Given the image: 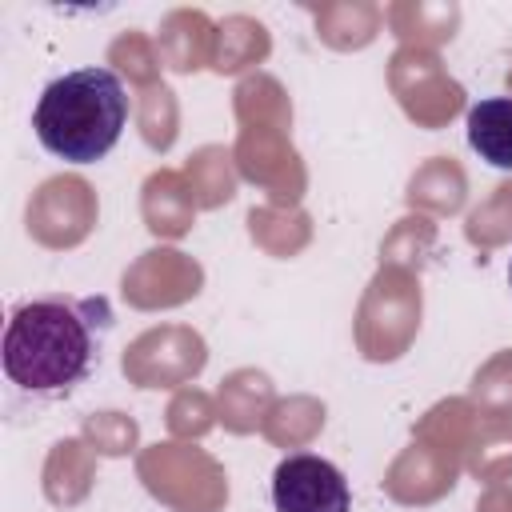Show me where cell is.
Returning a JSON list of instances; mask_svg holds the SVG:
<instances>
[{"label":"cell","instance_id":"6da1fadb","mask_svg":"<svg viewBox=\"0 0 512 512\" xmlns=\"http://www.w3.org/2000/svg\"><path fill=\"white\" fill-rule=\"evenodd\" d=\"M108 324L104 300L36 296L20 304L4 324V376L24 392H68L92 372Z\"/></svg>","mask_w":512,"mask_h":512},{"label":"cell","instance_id":"7a4b0ae2","mask_svg":"<svg viewBox=\"0 0 512 512\" xmlns=\"http://www.w3.org/2000/svg\"><path fill=\"white\" fill-rule=\"evenodd\" d=\"M128 124V92L112 68H76L56 76L36 108L32 132L36 140L68 160V164H96L104 160Z\"/></svg>","mask_w":512,"mask_h":512},{"label":"cell","instance_id":"3957f363","mask_svg":"<svg viewBox=\"0 0 512 512\" xmlns=\"http://www.w3.org/2000/svg\"><path fill=\"white\" fill-rule=\"evenodd\" d=\"M276 512H352V492L344 472L312 452L284 456L272 472Z\"/></svg>","mask_w":512,"mask_h":512},{"label":"cell","instance_id":"277c9868","mask_svg":"<svg viewBox=\"0 0 512 512\" xmlns=\"http://www.w3.org/2000/svg\"><path fill=\"white\" fill-rule=\"evenodd\" d=\"M468 144L492 168H512V96H488L468 108Z\"/></svg>","mask_w":512,"mask_h":512},{"label":"cell","instance_id":"5b68a950","mask_svg":"<svg viewBox=\"0 0 512 512\" xmlns=\"http://www.w3.org/2000/svg\"><path fill=\"white\" fill-rule=\"evenodd\" d=\"M508 284H512V260H508Z\"/></svg>","mask_w":512,"mask_h":512}]
</instances>
